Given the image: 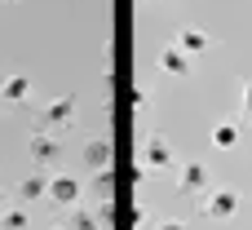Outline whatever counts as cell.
Listing matches in <instances>:
<instances>
[{"mask_svg": "<svg viewBox=\"0 0 252 230\" xmlns=\"http://www.w3.org/2000/svg\"><path fill=\"white\" fill-rule=\"evenodd\" d=\"M75 120V98L71 93H62V98H53V102H44L40 111H35V129L40 133H58V129H66Z\"/></svg>", "mask_w": 252, "mask_h": 230, "instance_id": "cell-1", "label": "cell"}, {"mask_svg": "<svg viewBox=\"0 0 252 230\" xmlns=\"http://www.w3.org/2000/svg\"><path fill=\"white\" fill-rule=\"evenodd\" d=\"M27 151H31V164H35V173H49V168H58L62 164V142L53 137V133H31V142H27Z\"/></svg>", "mask_w": 252, "mask_h": 230, "instance_id": "cell-2", "label": "cell"}, {"mask_svg": "<svg viewBox=\"0 0 252 230\" xmlns=\"http://www.w3.org/2000/svg\"><path fill=\"white\" fill-rule=\"evenodd\" d=\"M44 195H49L58 208H75V204L84 199V182H80V177H71V173H53V177H49V186H44Z\"/></svg>", "mask_w": 252, "mask_h": 230, "instance_id": "cell-3", "label": "cell"}, {"mask_svg": "<svg viewBox=\"0 0 252 230\" xmlns=\"http://www.w3.org/2000/svg\"><path fill=\"white\" fill-rule=\"evenodd\" d=\"M235 213H239V191L235 186H217V191L204 195V217L208 222H230Z\"/></svg>", "mask_w": 252, "mask_h": 230, "instance_id": "cell-4", "label": "cell"}, {"mask_svg": "<svg viewBox=\"0 0 252 230\" xmlns=\"http://www.w3.org/2000/svg\"><path fill=\"white\" fill-rule=\"evenodd\" d=\"M177 164V155H173V142L164 137V133H151L146 142H142V168H173Z\"/></svg>", "mask_w": 252, "mask_h": 230, "instance_id": "cell-5", "label": "cell"}, {"mask_svg": "<svg viewBox=\"0 0 252 230\" xmlns=\"http://www.w3.org/2000/svg\"><path fill=\"white\" fill-rule=\"evenodd\" d=\"M155 66H159L168 80H190V66H195V58H186L177 44H164V49H159V58H155Z\"/></svg>", "mask_w": 252, "mask_h": 230, "instance_id": "cell-6", "label": "cell"}, {"mask_svg": "<svg viewBox=\"0 0 252 230\" xmlns=\"http://www.w3.org/2000/svg\"><path fill=\"white\" fill-rule=\"evenodd\" d=\"M208 164H199V160H186L182 168H177V191L182 195H204L208 191Z\"/></svg>", "mask_w": 252, "mask_h": 230, "instance_id": "cell-7", "label": "cell"}, {"mask_svg": "<svg viewBox=\"0 0 252 230\" xmlns=\"http://www.w3.org/2000/svg\"><path fill=\"white\" fill-rule=\"evenodd\" d=\"M173 44H177V49H182V53H186V58H204V53H208V44H213V40H208V31H199V27H182V31H177V40H173Z\"/></svg>", "mask_w": 252, "mask_h": 230, "instance_id": "cell-8", "label": "cell"}, {"mask_svg": "<svg viewBox=\"0 0 252 230\" xmlns=\"http://www.w3.org/2000/svg\"><path fill=\"white\" fill-rule=\"evenodd\" d=\"M84 168H89V173L111 168V142H106V137H89V142H84Z\"/></svg>", "mask_w": 252, "mask_h": 230, "instance_id": "cell-9", "label": "cell"}, {"mask_svg": "<svg viewBox=\"0 0 252 230\" xmlns=\"http://www.w3.org/2000/svg\"><path fill=\"white\" fill-rule=\"evenodd\" d=\"M44 186H49L44 173H27V177L18 182V204H35V199H44Z\"/></svg>", "mask_w": 252, "mask_h": 230, "instance_id": "cell-10", "label": "cell"}, {"mask_svg": "<svg viewBox=\"0 0 252 230\" xmlns=\"http://www.w3.org/2000/svg\"><path fill=\"white\" fill-rule=\"evenodd\" d=\"M31 80L27 75H0V102H27Z\"/></svg>", "mask_w": 252, "mask_h": 230, "instance_id": "cell-11", "label": "cell"}, {"mask_svg": "<svg viewBox=\"0 0 252 230\" xmlns=\"http://www.w3.org/2000/svg\"><path fill=\"white\" fill-rule=\"evenodd\" d=\"M0 230H31V217H27V204H13L0 213Z\"/></svg>", "mask_w": 252, "mask_h": 230, "instance_id": "cell-12", "label": "cell"}, {"mask_svg": "<svg viewBox=\"0 0 252 230\" xmlns=\"http://www.w3.org/2000/svg\"><path fill=\"white\" fill-rule=\"evenodd\" d=\"M213 146H217V151H235V146H239V124H230V120L217 124V129H213Z\"/></svg>", "mask_w": 252, "mask_h": 230, "instance_id": "cell-13", "label": "cell"}, {"mask_svg": "<svg viewBox=\"0 0 252 230\" xmlns=\"http://www.w3.org/2000/svg\"><path fill=\"white\" fill-rule=\"evenodd\" d=\"M71 230H102V222H97V213H89V208L75 204V213H71Z\"/></svg>", "mask_w": 252, "mask_h": 230, "instance_id": "cell-14", "label": "cell"}, {"mask_svg": "<svg viewBox=\"0 0 252 230\" xmlns=\"http://www.w3.org/2000/svg\"><path fill=\"white\" fill-rule=\"evenodd\" d=\"M111 191H115V173H111V168H97V177H93V195H97V199H111Z\"/></svg>", "mask_w": 252, "mask_h": 230, "instance_id": "cell-15", "label": "cell"}, {"mask_svg": "<svg viewBox=\"0 0 252 230\" xmlns=\"http://www.w3.org/2000/svg\"><path fill=\"white\" fill-rule=\"evenodd\" d=\"M146 230H190V226H186L182 217H155V222H151Z\"/></svg>", "mask_w": 252, "mask_h": 230, "instance_id": "cell-16", "label": "cell"}, {"mask_svg": "<svg viewBox=\"0 0 252 230\" xmlns=\"http://www.w3.org/2000/svg\"><path fill=\"white\" fill-rule=\"evenodd\" d=\"M244 120H252V80L244 84Z\"/></svg>", "mask_w": 252, "mask_h": 230, "instance_id": "cell-17", "label": "cell"}, {"mask_svg": "<svg viewBox=\"0 0 252 230\" xmlns=\"http://www.w3.org/2000/svg\"><path fill=\"white\" fill-rule=\"evenodd\" d=\"M49 230H71V226H49Z\"/></svg>", "mask_w": 252, "mask_h": 230, "instance_id": "cell-18", "label": "cell"}, {"mask_svg": "<svg viewBox=\"0 0 252 230\" xmlns=\"http://www.w3.org/2000/svg\"><path fill=\"white\" fill-rule=\"evenodd\" d=\"M0 199H4V191H0Z\"/></svg>", "mask_w": 252, "mask_h": 230, "instance_id": "cell-19", "label": "cell"}]
</instances>
